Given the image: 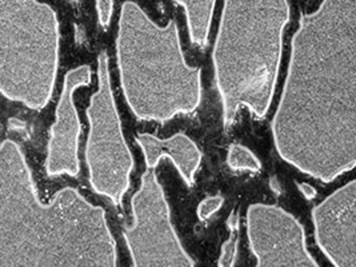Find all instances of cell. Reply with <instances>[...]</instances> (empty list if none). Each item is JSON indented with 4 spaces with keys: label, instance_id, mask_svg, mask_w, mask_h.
I'll list each match as a JSON object with an SVG mask.
<instances>
[{
    "label": "cell",
    "instance_id": "6da1fadb",
    "mask_svg": "<svg viewBox=\"0 0 356 267\" xmlns=\"http://www.w3.org/2000/svg\"><path fill=\"white\" fill-rule=\"evenodd\" d=\"M282 159L332 182L356 165V0L302 14L271 123Z\"/></svg>",
    "mask_w": 356,
    "mask_h": 267
},
{
    "label": "cell",
    "instance_id": "7a4b0ae2",
    "mask_svg": "<svg viewBox=\"0 0 356 267\" xmlns=\"http://www.w3.org/2000/svg\"><path fill=\"white\" fill-rule=\"evenodd\" d=\"M116 58L124 98L140 120L163 124L199 107L202 68L186 63L175 19L161 27L138 3L124 1L118 23Z\"/></svg>",
    "mask_w": 356,
    "mask_h": 267
},
{
    "label": "cell",
    "instance_id": "3957f363",
    "mask_svg": "<svg viewBox=\"0 0 356 267\" xmlns=\"http://www.w3.org/2000/svg\"><path fill=\"white\" fill-rule=\"evenodd\" d=\"M289 22V0H225L212 62L226 129L242 106L266 117Z\"/></svg>",
    "mask_w": 356,
    "mask_h": 267
},
{
    "label": "cell",
    "instance_id": "277c9868",
    "mask_svg": "<svg viewBox=\"0 0 356 267\" xmlns=\"http://www.w3.org/2000/svg\"><path fill=\"white\" fill-rule=\"evenodd\" d=\"M90 135L86 147V161L90 171V184L97 194L120 204L130 188L134 158L124 139L122 123L113 98L108 55H97V91L87 108Z\"/></svg>",
    "mask_w": 356,
    "mask_h": 267
},
{
    "label": "cell",
    "instance_id": "5b68a950",
    "mask_svg": "<svg viewBox=\"0 0 356 267\" xmlns=\"http://www.w3.org/2000/svg\"><path fill=\"white\" fill-rule=\"evenodd\" d=\"M135 223L123 236L135 267H194L175 232L170 206L155 168H147L142 184L131 200Z\"/></svg>",
    "mask_w": 356,
    "mask_h": 267
},
{
    "label": "cell",
    "instance_id": "8992f818",
    "mask_svg": "<svg viewBox=\"0 0 356 267\" xmlns=\"http://www.w3.org/2000/svg\"><path fill=\"white\" fill-rule=\"evenodd\" d=\"M247 235L259 267H319L306 246L300 222L275 204L254 203L247 210Z\"/></svg>",
    "mask_w": 356,
    "mask_h": 267
},
{
    "label": "cell",
    "instance_id": "52a82bcc",
    "mask_svg": "<svg viewBox=\"0 0 356 267\" xmlns=\"http://www.w3.org/2000/svg\"><path fill=\"white\" fill-rule=\"evenodd\" d=\"M315 239L337 267H356V181L338 188L312 210Z\"/></svg>",
    "mask_w": 356,
    "mask_h": 267
},
{
    "label": "cell",
    "instance_id": "ba28073f",
    "mask_svg": "<svg viewBox=\"0 0 356 267\" xmlns=\"http://www.w3.org/2000/svg\"><path fill=\"white\" fill-rule=\"evenodd\" d=\"M91 83V68L81 66L71 70L65 76V84L60 102L56 110V122L51 130L49 149V175L68 174L76 177L79 174L78 143L81 135V122L74 106V91Z\"/></svg>",
    "mask_w": 356,
    "mask_h": 267
},
{
    "label": "cell",
    "instance_id": "9c48e42d",
    "mask_svg": "<svg viewBox=\"0 0 356 267\" xmlns=\"http://www.w3.org/2000/svg\"><path fill=\"white\" fill-rule=\"evenodd\" d=\"M135 140L143 150L147 168H156L162 158H170L186 184L190 187L194 184L195 174L202 163L203 154L186 134H175L168 139H158L151 134H140Z\"/></svg>",
    "mask_w": 356,
    "mask_h": 267
},
{
    "label": "cell",
    "instance_id": "30bf717a",
    "mask_svg": "<svg viewBox=\"0 0 356 267\" xmlns=\"http://www.w3.org/2000/svg\"><path fill=\"white\" fill-rule=\"evenodd\" d=\"M186 11L190 39L195 46L204 47L209 43L211 22L216 0H172Z\"/></svg>",
    "mask_w": 356,
    "mask_h": 267
},
{
    "label": "cell",
    "instance_id": "8fae6325",
    "mask_svg": "<svg viewBox=\"0 0 356 267\" xmlns=\"http://www.w3.org/2000/svg\"><path fill=\"white\" fill-rule=\"evenodd\" d=\"M227 165L232 170H248L252 172H259L261 162L258 156L239 143H232L227 152Z\"/></svg>",
    "mask_w": 356,
    "mask_h": 267
},
{
    "label": "cell",
    "instance_id": "7c38bea8",
    "mask_svg": "<svg viewBox=\"0 0 356 267\" xmlns=\"http://www.w3.org/2000/svg\"><path fill=\"white\" fill-rule=\"evenodd\" d=\"M228 227L231 229V234H229L226 243L222 248V255H220L219 262H218V266L219 267L234 266L235 265L236 250H238V235H236V232L239 229V216H236V211H234L228 219Z\"/></svg>",
    "mask_w": 356,
    "mask_h": 267
},
{
    "label": "cell",
    "instance_id": "4fadbf2b",
    "mask_svg": "<svg viewBox=\"0 0 356 267\" xmlns=\"http://www.w3.org/2000/svg\"><path fill=\"white\" fill-rule=\"evenodd\" d=\"M223 203H225V198L222 195L209 197L199 203L196 209V216L202 222H204L210 219L211 216H213L216 211H219Z\"/></svg>",
    "mask_w": 356,
    "mask_h": 267
},
{
    "label": "cell",
    "instance_id": "5bb4252c",
    "mask_svg": "<svg viewBox=\"0 0 356 267\" xmlns=\"http://www.w3.org/2000/svg\"><path fill=\"white\" fill-rule=\"evenodd\" d=\"M97 3V23L100 27L107 29L113 14V0H95Z\"/></svg>",
    "mask_w": 356,
    "mask_h": 267
},
{
    "label": "cell",
    "instance_id": "9a60e30c",
    "mask_svg": "<svg viewBox=\"0 0 356 267\" xmlns=\"http://www.w3.org/2000/svg\"><path fill=\"white\" fill-rule=\"evenodd\" d=\"M296 186L306 200H314L316 197V190L312 186L308 184H299V182H296Z\"/></svg>",
    "mask_w": 356,
    "mask_h": 267
}]
</instances>
